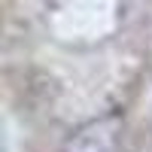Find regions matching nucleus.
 <instances>
[{
  "label": "nucleus",
  "instance_id": "1",
  "mask_svg": "<svg viewBox=\"0 0 152 152\" xmlns=\"http://www.w3.org/2000/svg\"><path fill=\"white\" fill-rule=\"evenodd\" d=\"M116 134H119V122L116 119L91 122L88 128H82L70 140L67 152H113L116 149Z\"/></svg>",
  "mask_w": 152,
  "mask_h": 152
}]
</instances>
